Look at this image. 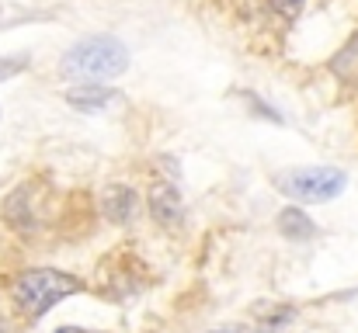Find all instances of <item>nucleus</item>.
<instances>
[{"label":"nucleus","mask_w":358,"mask_h":333,"mask_svg":"<svg viewBox=\"0 0 358 333\" xmlns=\"http://www.w3.org/2000/svg\"><path fill=\"white\" fill-rule=\"evenodd\" d=\"M271 3V10L278 14V17H285V21H292L299 10H303V0H268Z\"/></svg>","instance_id":"obj_12"},{"label":"nucleus","mask_w":358,"mask_h":333,"mask_svg":"<svg viewBox=\"0 0 358 333\" xmlns=\"http://www.w3.org/2000/svg\"><path fill=\"white\" fill-rule=\"evenodd\" d=\"M125 66H129V49L122 45L115 35H87L59 63V70L66 77L84 80V84H91V80H112V77L125 73Z\"/></svg>","instance_id":"obj_1"},{"label":"nucleus","mask_w":358,"mask_h":333,"mask_svg":"<svg viewBox=\"0 0 358 333\" xmlns=\"http://www.w3.org/2000/svg\"><path fill=\"white\" fill-rule=\"evenodd\" d=\"M334 73L341 77V80H348V84H358V35L338 52V59H334Z\"/></svg>","instance_id":"obj_9"},{"label":"nucleus","mask_w":358,"mask_h":333,"mask_svg":"<svg viewBox=\"0 0 358 333\" xmlns=\"http://www.w3.org/2000/svg\"><path fill=\"white\" fill-rule=\"evenodd\" d=\"M136 209H139V195L132 188H125V184H115V188H108L101 195V212H105V219L115 222V225H125L136 216Z\"/></svg>","instance_id":"obj_6"},{"label":"nucleus","mask_w":358,"mask_h":333,"mask_svg":"<svg viewBox=\"0 0 358 333\" xmlns=\"http://www.w3.org/2000/svg\"><path fill=\"white\" fill-rule=\"evenodd\" d=\"M56 333H87V330H77V327H63V330H56Z\"/></svg>","instance_id":"obj_13"},{"label":"nucleus","mask_w":358,"mask_h":333,"mask_svg":"<svg viewBox=\"0 0 358 333\" xmlns=\"http://www.w3.org/2000/svg\"><path fill=\"white\" fill-rule=\"evenodd\" d=\"M243 98H247V105H250V111H254L257 118H268V121H275V125H282V121H285V118H282V114H278L275 108H268V105H264L257 94H243Z\"/></svg>","instance_id":"obj_11"},{"label":"nucleus","mask_w":358,"mask_h":333,"mask_svg":"<svg viewBox=\"0 0 358 333\" xmlns=\"http://www.w3.org/2000/svg\"><path fill=\"white\" fill-rule=\"evenodd\" d=\"M278 191L296 198V202H310V205H320V202H331L345 191L348 184V174L338 170V167H299V170H289V174H278L275 177Z\"/></svg>","instance_id":"obj_3"},{"label":"nucleus","mask_w":358,"mask_h":333,"mask_svg":"<svg viewBox=\"0 0 358 333\" xmlns=\"http://www.w3.org/2000/svg\"><path fill=\"white\" fill-rule=\"evenodd\" d=\"M146 209H150L153 222H160L164 229L185 222V202H181V191H178L171 181H157V184H150Z\"/></svg>","instance_id":"obj_5"},{"label":"nucleus","mask_w":358,"mask_h":333,"mask_svg":"<svg viewBox=\"0 0 358 333\" xmlns=\"http://www.w3.org/2000/svg\"><path fill=\"white\" fill-rule=\"evenodd\" d=\"M63 98H66V105L73 111H101L115 101V91L101 87V84H73Z\"/></svg>","instance_id":"obj_7"},{"label":"nucleus","mask_w":358,"mask_h":333,"mask_svg":"<svg viewBox=\"0 0 358 333\" xmlns=\"http://www.w3.org/2000/svg\"><path fill=\"white\" fill-rule=\"evenodd\" d=\"M84 285L63 271H52V267H38V271H24L17 281H14V302L31 316H45L52 306H59L63 299L77 295Z\"/></svg>","instance_id":"obj_2"},{"label":"nucleus","mask_w":358,"mask_h":333,"mask_svg":"<svg viewBox=\"0 0 358 333\" xmlns=\"http://www.w3.org/2000/svg\"><path fill=\"white\" fill-rule=\"evenodd\" d=\"M3 219L10 222V229H17V232L38 229V222H42V195H38V188H35L31 181L21 184V188H14V191L7 195V202H3Z\"/></svg>","instance_id":"obj_4"},{"label":"nucleus","mask_w":358,"mask_h":333,"mask_svg":"<svg viewBox=\"0 0 358 333\" xmlns=\"http://www.w3.org/2000/svg\"><path fill=\"white\" fill-rule=\"evenodd\" d=\"M28 63H31L28 56H0V84L10 80V77H17V73H24Z\"/></svg>","instance_id":"obj_10"},{"label":"nucleus","mask_w":358,"mask_h":333,"mask_svg":"<svg viewBox=\"0 0 358 333\" xmlns=\"http://www.w3.org/2000/svg\"><path fill=\"white\" fill-rule=\"evenodd\" d=\"M278 229L289 239H310V236H317V225H313V219L303 209H282L278 212Z\"/></svg>","instance_id":"obj_8"}]
</instances>
